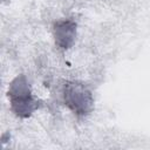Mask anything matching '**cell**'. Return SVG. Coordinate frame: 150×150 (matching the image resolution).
<instances>
[{
    "instance_id": "1",
    "label": "cell",
    "mask_w": 150,
    "mask_h": 150,
    "mask_svg": "<svg viewBox=\"0 0 150 150\" xmlns=\"http://www.w3.org/2000/svg\"><path fill=\"white\" fill-rule=\"evenodd\" d=\"M8 98L12 110L20 117H28L38 109V102L30 93L29 83L25 75H19L11 82Z\"/></svg>"
},
{
    "instance_id": "2",
    "label": "cell",
    "mask_w": 150,
    "mask_h": 150,
    "mask_svg": "<svg viewBox=\"0 0 150 150\" xmlns=\"http://www.w3.org/2000/svg\"><path fill=\"white\" fill-rule=\"evenodd\" d=\"M63 100L66 105L76 115L89 114L94 107L91 91L80 82H68L63 88Z\"/></svg>"
},
{
    "instance_id": "3",
    "label": "cell",
    "mask_w": 150,
    "mask_h": 150,
    "mask_svg": "<svg viewBox=\"0 0 150 150\" xmlns=\"http://www.w3.org/2000/svg\"><path fill=\"white\" fill-rule=\"evenodd\" d=\"M76 36V23L73 20H61L54 26V39L57 47L68 49L73 46Z\"/></svg>"
}]
</instances>
